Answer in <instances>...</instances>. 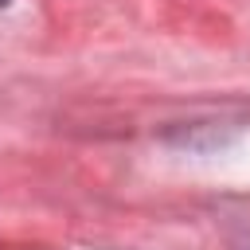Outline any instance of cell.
<instances>
[{
	"label": "cell",
	"mask_w": 250,
	"mask_h": 250,
	"mask_svg": "<svg viewBox=\"0 0 250 250\" xmlns=\"http://www.w3.org/2000/svg\"><path fill=\"white\" fill-rule=\"evenodd\" d=\"M8 4H12V0H0V8H8Z\"/></svg>",
	"instance_id": "cell-1"
}]
</instances>
